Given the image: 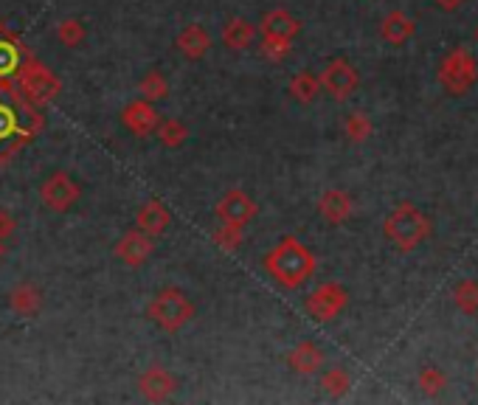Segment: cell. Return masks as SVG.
Segmentation results:
<instances>
[{
  "label": "cell",
  "instance_id": "obj_1",
  "mask_svg": "<svg viewBox=\"0 0 478 405\" xmlns=\"http://www.w3.org/2000/svg\"><path fill=\"white\" fill-rule=\"evenodd\" d=\"M43 130V115L26 102L9 76H0V164H9L23 144Z\"/></svg>",
  "mask_w": 478,
  "mask_h": 405
},
{
  "label": "cell",
  "instance_id": "obj_15",
  "mask_svg": "<svg viewBox=\"0 0 478 405\" xmlns=\"http://www.w3.org/2000/svg\"><path fill=\"white\" fill-rule=\"evenodd\" d=\"M138 228L149 237H161L164 231L172 225V211L161 203V200H147L141 208H138V217H136Z\"/></svg>",
  "mask_w": 478,
  "mask_h": 405
},
{
  "label": "cell",
  "instance_id": "obj_7",
  "mask_svg": "<svg viewBox=\"0 0 478 405\" xmlns=\"http://www.w3.org/2000/svg\"><path fill=\"white\" fill-rule=\"evenodd\" d=\"M82 198V186L73 175L68 172H54L48 175L40 186V200L48 211H56V215H63V211H71Z\"/></svg>",
  "mask_w": 478,
  "mask_h": 405
},
{
  "label": "cell",
  "instance_id": "obj_20",
  "mask_svg": "<svg viewBox=\"0 0 478 405\" xmlns=\"http://www.w3.org/2000/svg\"><path fill=\"white\" fill-rule=\"evenodd\" d=\"M287 363H290V369L298 375H315L323 366V352L313 341H301L296 350L287 355Z\"/></svg>",
  "mask_w": 478,
  "mask_h": 405
},
{
  "label": "cell",
  "instance_id": "obj_13",
  "mask_svg": "<svg viewBox=\"0 0 478 405\" xmlns=\"http://www.w3.org/2000/svg\"><path fill=\"white\" fill-rule=\"evenodd\" d=\"M161 122V115L155 110V105L147 102V99H136V102H130L124 110H122V124L132 132V135H149V132H155Z\"/></svg>",
  "mask_w": 478,
  "mask_h": 405
},
{
  "label": "cell",
  "instance_id": "obj_16",
  "mask_svg": "<svg viewBox=\"0 0 478 405\" xmlns=\"http://www.w3.org/2000/svg\"><path fill=\"white\" fill-rule=\"evenodd\" d=\"M9 307H12V313L17 318H31L43 310V293H40V287L37 284H17L14 291L9 293Z\"/></svg>",
  "mask_w": 478,
  "mask_h": 405
},
{
  "label": "cell",
  "instance_id": "obj_17",
  "mask_svg": "<svg viewBox=\"0 0 478 405\" xmlns=\"http://www.w3.org/2000/svg\"><path fill=\"white\" fill-rule=\"evenodd\" d=\"M175 46L186 60H203V56L208 54V48H212V37H208V31L203 26L191 23L178 34Z\"/></svg>",
  "mask_w": 478,
  "mask_h": 405
},
{
  "label": "cell",
  "instance_id": "obj_32",
  "mask_svg": "<svg viewBox=\"0 0 478 405\" xmlns=\"http://www.w3.org/2000/svg\"><path fill=\"white\" fill-rule=\"evenodd\" d=\"M290 46L293 43H287V40H264L262 37V54L267 56V60H273V63H281L287 54H290Z\"/></svg>",
  "mask_w": 478,
  "mask_h": 405
},
{
  "label": "cell",
  "instance_id": "obj_28",
  "mask_svg": "<svg viewBox=\"0 0 478 405\" xmlns=\"http://www.w3.org/2000/svg\"><path fill=\"white\" fill-rule=\"evenodd\" d=\"M343 130H347L349 141L360 144V141H366L372 135V122H369L366 113H349V119H347V124H343Z\"/></svg>",
  "mask_w": 478,
  "mask_h": 405
},
{
  "label": "cell",
  "instance_id": "obj_6",
  "mask_svg": "<svg viewBox=\"0 0 478 405\" xmlns=\"http://www.w3.org/2000/svg\"><path fill=\"white\" fill-rule=\"evenodd\" d=\"M475 80H478V63H475L473 51L465 46L453 48L445 56L442 68H439V82H442L453 96H462L475 85Z\"/></svg>",
  "mask_w": 478,
  "mask_h": 405
},
{
  "label": "cell",
  "instance_id": "obj_31",
  "mask_svg": "<svg viewBox=\"0 0 478 405\" xmlns=\"http://www.w3.org/2000/svg\"><path fill=\"white\" fill-rule=\"evenodd\" d=\"M419 385L425 389V394H436V392H442L445 389V375L439 372V369H423L419 372Z\"/></svg>",
  "mask_w": 478,
  "mask_h": 405
},
{
  "label": "cell",
  "instance_id": "obj_18",
  "mask_svg": "<svg viewBox=\"0 0 478 405\" xmlns=\"http://www.w3.org/2000/svg\"><path fill=\"white\" fill-rule=\"evenodd\" d=\"M318 211H321V217L327 223L340 225V223H347L352 217V198L347 195V191H340V189H330L327 195L318 200Z\"/></svg>",
  "mask_w": 478,
  "mask_h": 405
},
{
  "label": "cell",
  "instance_id": "obj_14",
  "mask_svg": "<svg viewBox=\"0 0 478 405\" xmlns=\"http://www.w3.org/2000/svg\"><path fill=\"white\" fill-rule=\"evenodd\" d=\"M262 37L264 40H287V43H293L298 31H301V23L296 21V17L290 12H284V9H273V12H267L262 17Z\"/></svg>",
  "mask_w": 478,
  "mask_h": 405
},
{
  "label": "cell",
  "instance_id": "obj_10",
  "mask_svg": "<svg viewBox=\"0 0 478 405\" xmlns=\"http://www.w3.org/2000/svg\"><path fill=\"white\" fill-rule=\"evenodd\" d=\"M318 82L332 99H347V96H352V90L357 88V71L347 60H332L321 71Z\"/></svg>",
  "mask_w": 478,
  "mask_h": 405
},
{
  "label": "cell",
  "instance_id": "obj_29",
  "mask_svg": "<svg viewBox=\"0 0 478 405\" xmlns=\"http://www.w3.org/2000/svg\"><path fill=\"white\" fill-rule=\"evenodd\" d=\"M56 40H60L65 48H76L85 40V26L80 21H63L60 29H56Z\"/></svg>",
  "mask_w": 478,
  "mask_h": 405
},
{
  "label": "cell",
  "instance_id": "obj_3",
  "mask_svg": "<svg viewBox=\"0 0 478 405\" xmlns=\"http://www.w3.org/2000/svg\"><path fill=\"white\" fill-rule=\"evenodd\" d=\"M147 316L152 324L164 333H180L183 326L195 318V304L180 291V287H161V291L152 296Z\"/></svg>",
  "mask_w": 478,
  "mask_h": 405
},
{
  "label": "cell",
  "instance_id": "obj_26",
  "mask_svg": "<svg viewBox=\"0 0 478 405\" xmlns=\"http://www.w3.org/2000/svg\"><path fill=\"white\" fill-rule=\"evenodd\" d=\"M349 385H352V377L347 369H340V366H332L330 372H323L321 377V389L327 392L330 397H340V394H347L349 392Z\"/></svg>",
  "mask_w": 478,
  "mask_h": 405
},
{
  "label": "cell",
  "instance_id": "obj_12",
  "mask_svg": "<svg viewBox=\"0 0 478 405\" xmlns=\"http://www.w3.org/2000/svg\"><path fill=\"white\" fill-rule=\"evenodd\" d=\"M138 389L149 402H166L178 392V380L164 366H149V369L138 377Z\"/></svg>",
  "mask_w": 478,
  "mask_h": 405
},
{
  "label": "cell",
  "instance_id": "obj_24",
  "mask_svg": "<svg viewBox=\"0 0 478 405\" xmlns=\"http://www.w3.org/2000/svg\"><path fill=\"white\" fill-rule=\"evenodd\" d=\"M155 135H158V141H161L164 147H169V149H178V147H183V144H186V139H189V130H186V124H183V122H178V119H164V122H158Z\"/></svg>",
  "mask_w": 478,
  "mask_h": 405
},
{
  "label": "cell",
  "instance_id": "obj_2",
  "mask_svg": "<svg viewBox=\"0 0 478 405\" xmlns=\"http://www.w3.org/2000/svg\"><path fill=\"white\" fill-rule=\"evenodd\" d=\"M264 270L271 274L287 291H298L307 284L315 274V257L313 250L296 237H281L271 250L264 254Z\"/></svg>",
  "mask_w": 478,
  "mask_h": 405
},
{
  "label": "cell",
  "instance_id": "obj_8",
  "mask_svg": "<svg viewBox=\"0 0 478 405\" xmlns=\"http://www.w3.org/2000/svg\"><path fill=\"white\" fill-rule=\"evenodd\" d=\"M349 304V293L347 287L338 282H323L304 301V310H307L315 321H332L338 318Z\"/></svg>",
  "mask_w": 478,
  "mask_h": 405
},
{
  "label": "cell",
  "instance_id": "obj_34",
  "mask_svg": "<svg viewBox=\"0 0 478 405\" xmlns=\"http://www.w3.org/2000/svg\"><path fill=\"white\" fill-rule=\"evenodd\" d=\"M458 4H462V0H436V6H439V9H445V12L458 9Z\"/></svg>",
  "mask_w": 478,
  "mask_h": 405
},
{
  "label": "cell",
  "instance_id": "obj_4",
  "mask_svg": "<svg viewBox=\"0 0 478 405\" xmlns=\"http://www.w3.org/2000/svg\"><path fill=\"white\" fill-rule=\"evenodd\" d=\"M14 76H17V93L34 107L48 105L51 99H56V93L63 90L60 76L48 65H43L40 60H34V56H26V60L17 65Z\"/></svg>",
  "mask_w": 478,
  "mask_h": 405
},
{
  "label": "cell",
  "instance_id": "obj_22",
  "mask_svg": "<svg viewBox=\"0 0 478 405\" xmlns=\"http://www.w3.org/2000/svg\"><path fill=\"white\" fill-rule=\"evenodd\" d=\"M414 21L408 14H403V12H391V14H386V21L380 23V34H382V40H389L391 46H403V43H408L411 37H414Z\"/></svg>",
  "mask_w": 478,
  "mask_h": 405
},
{
  "label": "cell",
  "instance_id": "obj_19",
  "mask_svg": "<svg viewBox=\"0 0 478 405\" xmlns=\"http://www.w3.org/2000/svg\"><path fill=\"white\" fill-rule=\"evenodd\" d=\"M220 40H222L225 48H231V51H245L256 40V26L251 21H245V17H231V21L222 26Z\"/></svg>",
  "mask_w": 478,
  "mask_h": 405
},
{
  "label": "cell",
  "instance_id": "obj_30",
  "mask_svg": "<svg viewBox=\"0 0 478 405\" xmlns=\"http://www.w3.org/2000/svg\"><path fill=\"white\" fill-rule=\"evenodd\" d=\"M456 304L465 313H478V282H462L456 287Z\"/></svg>",
  "mask_w": 478,
  "mask_h": 405
},
{
  "label": "cell",
  "instance_id": "obj_23",
  "mask_svg": "<svg viewBox=\"0 0 478 405\" xmlns=\"http://www.w3.org/2000/svg\"><path fill=\"white\" fill-rule=\"evenodd\" d=\"M318 90H321V82H318V76L310 73V71H301L290 80V96L301 105H310L318 96Z\"/></svg>",
  "mask_w": 478,
  "mask_h": 405
},
{
  "label": "cell",
  "instance_id": "obj_11",
  "mask_svg": "<svg viewBox=\"0 0 478 405\" xmlns=\"http://www.w3.org/2000/svg\"><path fill=\"white\" fill-rule=\"evenodd\" d=\"M152 254H155V237L144 234L141 228H132L116 242V257L130 265V267H141Z\"/></svg>",
  "mask_w": 478,
  "mask_h": 405
},
{
  "label": "cell",
  "instance_id": "obj_33",
  "mask_svg": "<svg viewBox=\"0 0 478 405\" xmlns=\"http://www.w3.org/2000/svg\"><path fill=\"white\" fill-rule=\"evenodd\" d=\"M14 228H17V223H14V217L9 215L6 208H0V240H9L12 234H14Z\"/></svg>",
  "mask_w": 478,
  "mask_h": 405
},
{
  "label": "cell",
  "instance_id": "obj_27",
  "mask_svg": "<svg viewBox=\"0 0 478 405\" xmlns=\"http://www.w3.org/2000/svg\"><path fill=\"white\" fill-rule=\"evenodd\" d=\"M214 245L220 250H237L245 240V225H234V223H220V228L214 231Z\"/></svg>",
  "mask_w": 478,
  "mask_h": 405
},
{
  "label": "cell",
  "instance_id": "obj_21",
  "mask_svg": "<svg viewBox=\"0 0 478 405\" xmlns=\"http://www.w3.org/2000/svg\"><path fill=\"white\" fill-rule=\"evenodd\" d=\"M23 63V51L17 34L6 29V23H0V76H12L17 65Z\"/></svg>",
  "mask_w": 478,
  "mask_h": 405
},
{
  "label": "cell",
  "instance_id": "obj_35",
  "mask_svg": "<svg viewBox=\"0 0 478 405\" xmlns=\"http://www.w3.org/2000/svg\"><path fill=\"white\" fill-rule=\"evenodd\" d=\"M0 257H4V240H0Z\"/></svg>",
  "mask_w": 478,
  "mask_h": 405
},
{
  "label": "cell",
  "instance_id": "obj_25",
  "mask_svg": "<svg viewBox=\"0 0 478 405\" xmlns=\"http://www.w3.org/2000/svg\"><path fill=\"white\" fill-rule=\"evenodd\" d=\"M138 90H141V99L155 105V102H164L169 96V82H166V76L161 71H149L141 80Z\"/></svg>",
  "mask_w": 478,
  "mask_h": 405
},
{
  "label": "cell",
  "instance_id": "obj_5",
  "mask_svg": "<svg viewBox=\"0 0 478 405\" xmlns=\"http://www.w3.org/2000/svg\"><path fill=\"white\" fill-rule=\"evenodd\" d=\"M386 237L399 248V250H414L419 242H425V237L431 234V223L419 208H414L411 203H399L389 220H386Z\"/></svg>",
  "mask_w": 478,
  "mask_h": 405
},
{
  "label": "cell",
  "instance_id": "obj_9",
  "mask_svg": "<svg viewBox=\"0 0 478 405\" xmlns=\"http://www.w3.org/2000/svg\"><path fill=\"white\" fill-rule=\"evenodd\" d=\"M214 215L220 223H234V225H247L256 217V203L251 195H245L242 189H231L220 198Z\"/></svg>",
  "mask_w": 478,
  "mask_h": 405
}]
</instances>
